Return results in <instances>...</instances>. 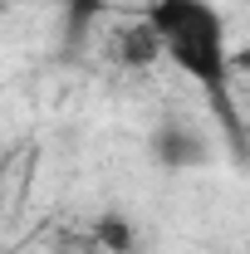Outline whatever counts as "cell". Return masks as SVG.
Listing matches in <instances>:
<instances>
[{"label": "cell", "instance_id": "obj_3", "mask_svg": "<svg viewBox=\"0 0 250 254\" xmlns=\"http://www.w3.org/2000/svg\"><path fill=\"white\" fill-rule=\"evenodd\" d=\"M113 59L123 64V68H152V64L162 59V44H157L152 25L137 20L132 30H123L118 39H113Z\"/></svg>", "mask_w": 250, "mask_h": 254}, {"label": "cell", "instance_id": "obj_5", "mask_svg": "<svg viewBox=\"0 0 250 254\" xmlns=\"http://www.w3.org/2000/svg\"><path fill=\"white\" fill-rule=\"evenodd\" d=\"M103 10H108V0H69V34H74V39H84L89 25H94Z\"/></svg>", "mask_w": 250, "mask_h": 254}, {"label": "cell", "instance_id": "obj_1", "mask_svg": "<svg viewBox=\"0 0 250 254\" xmlns=\"http://www.w3.org/2000/svg\"><path fill=\"white\" fill-rule=\"evenodd\" d=\"M142 20L152 25L162 59H172L206 93H226L231 44H226V15L211 0H152Z\"/></svg>", "mask_w": 250, "mask_h": 254}, {"label": "cell", "instance_id": "obj_2", "mask_svg": "<svg viewBox=\"0 0 250 254\" xmlns=\"http://www.w3.org/2000/svg\"><path fill=\"white\" fill-rule=\"evenodd\" d=\"M152 157L157 166H167V171H196V166H206L211 161V137L201 132V127L191 123H157L152 132Z\"/></svg>", "mask_w": 250, "mask_h": 254}, {"label": "cell", "instance_id": "obj_4", "mask_svg": "<svg viewBox=\"0 0 250 254\" xmlns=\"http://www.w3.org/2000/svg\"><path fill=\"white\" fill-rule=\"evenodd\" d=\"M94 245L108 254H137V225L123 210H103L94 220Z\"/></svg>", "mask_w": 250, "mask_h": 254}]
</instances>
